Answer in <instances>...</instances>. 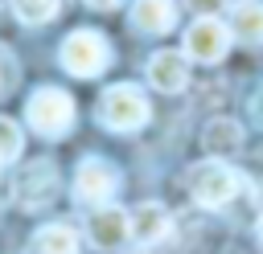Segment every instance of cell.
I'll list each match as a JSON object with an SVG mask.
<instances>
[{
	"instance_id": "obj_8",
	"label": "cell",
	"mask_w": 263,
	"mask_h": 254,
	"mask_svg": "<svg viewBox=\"0 0 263 254\" xmlns=\"http://www.w3.org/2000/svg\"><path fill=\"white\" fill-rule=\"evenodd\" d=\"M86 238L95 250H119L132 234H127V213L115 209V205H99L90 217H86Z\"/></svg>"
},
{
	"instance_id": "obj_6",
	"label": "cell",
	"mask_w": 263,
	"mask_h": 254,
	"mask_svg": "<svg viewBox=\"0 0 263 254\" xmlns=\"http://www.w3.org/2000/svg\"><path fill=\"white\" fill-rule=\"evenodd\" d=\"M12 193L21 201V209H45L58 197V168L49 160H33L29 168H21V176L12 180Z\"/></svg>"
},
{
	"instance_id": "obj_14",
	"label": "cell",
	"mask_w": 263,
	"mask_h": 254,
	"mask_svg": "<svg viewBox=\"0 0 263 254\" xmlns=\"http://www.w3.org/2000/svg\"><path fill=\"white\" fill-rule=\"evenodd\" d=\"M29 254H78V238H74L70 225L53 221V225H41V229L33 234Z\"/></svg>"
},
{
	"instance_id": "obj_16",
	"label": "cell",
	"mask_w": 263,
	"mask_h": 254,
	"mask_svg": "<svg viewBox=\"0 0 263 254\" xmlns=\"http://www.w3.org/2000/svg\"><path fill=\"white\" fill-rule=\"evenodd\" d=\"M21 127L8 119V115H0V164H12L16 156H21Z\"/></svg>"
},
{
	"instance_id": "obj_21",
	"label": "cell",
	"mask_w": 263,
	"mask_h": 254,
	"mask_svg": "<svg viewBox=\"0 0 263 254\" xmlns=\"http://www.w3.org/2000/svg\"><path fill=\"white\" fill-rule=\"evenodd\" d=\"M132 254H148V250H132Z\"/></svg>"
},
{
	"instance_id": "obj_5",
	"label": "cell",
	"mask_w": 263,
	"mask_h": 254,
	"mask_svg": "<svg viewBox=\"0 0 263 254\" xmlns=\"http://www.w3.org/2000/svg\"><path fill=\"white\" fill-rule=\"evenodd\" d=\"M115 188H119V172L107 164V160H99V156H90V160H82L78 164V172H74V197L78 201H86V205H107L111 197H115Z\"/></svg>"
},
{
	"instance_id": "obj_10",
	"label": "cell",
	"mask_w": 263,
	"mask_h": 254,
	"mask_svg": "<svg viewBox=\"0 0 263 254\" xmlns=\"http://www.w3.org/2000/svg\"><path fill=\"white\" fill-rule=\"evenodd\" d=\"M127 234H132V242H140V246L164 242V234H168V209H164V205H156V201L136 205V209H132V217H127Z\"/></svg>"
},
{
	"instance_id": "obj_11",
	"label": "cell",
	"mask_w": 263,
	"mask_h": 254,
	"mask_svg": "<svg viewBox=\"0 0 263 254\" xmlns=\"http://www.w3.org/2000/svg\"><path fill=\"white\" fill-rule=\"evenodd\" d=\"M132 25L140 33H148V37L168 33L177 25V4L173 0H136L132 4Z\"/></svg>"
},
{
	"instance_id": "obj_3",
	"label": "cell",
	"mask_w": 263,
	"mask_h": 254,
	"mask_svg": "<svg viewBox=\"0 0 263 254\" xmlns=\"http://www.w3.org/2000/svg\"><path fill=\"white\" fill-rule=\"evenodd\" d=\"M99 119L111 131H140L148 123V98H144V90L132 86V82L107 86V94L99 98Z\"/></svg>"
},
{
	"instance_id": "obj_12",
	"label": "cell",
	"mask_w": 263,
	"mask_h": 254,
	"mask_svg": "<svg viewBox=\"0 0 263 254\" xmlns=\"http://www.w3.org/2000/svg\"><path fill=\"white\" fill-rule=\"evenodd\" d=\"M201 143H205V152H210L214 160L234 156V152L242 147V127H238L234 119H210L205 131H201Z\"/></svg>"
},
{
	"instance_id": "obj_9",
	"label": "cell",
	"mask_w": 263,
	"mask_h": 254,
	"mask_svg": "<svg viewBox=\"0 0 263 254\" xmlns=\"http://www.w3.org/2000/svg\"><path fill=\"white\" fill-rule=\"evenodd\" d=\"M148 82H152L156 90H164V94L185 90V82H189V57L177 53V49L152 53V57H148Z\"/></svg>"
},
{
	"instance_id": "obj_20",
	"label": "cell",
	"mask_w": 263,
	"mask_h": 254,
	"mask_svg": "<svg viewBox=\"0 0 263 254\" xmlns=\"http://www.w3.org/2000/svg\"><path fill=\"white\" fill-rule=\"evenodd\" d=\"M255 234H259V246H263V221H259V229H255Z\"/></svg>"
},
{
	"instance_id": "obj_4",
	"label": "cell",
	"mask_w": 263,
	"mask_h": 254,
	"mask_svg": "<svg viewBox=\"0 0 263 254\" xmlns=\"http://www.w3.org/2000/svg\"><path fill=\"white\" fill-rule=\"evenodd\" d=\"M189 188H193V201L205 205V209H222L234 193H238V172L222 160H205L193 168L189 176Z\"/></svg>"
},
{
	"instance_id": "obj_17",
	"label": "cell",
	"mask_w": 263,
	"mask_h": 254,
	"mask_svg": "<svg viewBox=\"0 0 263 254\" xmlns=\"http://www.w3.org/2000/svg\"><path fill=\"white\" fill-rule=\"evenodd\" d=\"M189 4H193V8L201 12V16H210V12H214V8H222L226 0H189Z\"/></svg>"
},
{
	"instance_id": "obj_7",
	"label": "cell",
	"mask_w": 263,
	"mask_h": 254,
	"mask_svg": "<svg viewBox=\"0 0 263 254\" xmlns=\"http://www.w3.org/2000/svg\"><path fill=\"white\" fill-rule=\"evenodd\" d=\"M226 49H230V29H226L222 20L201 16V20H193V25H189V33H185V57L214 66V61H222V57H226Z\"/></svg>"
},
{
	"instance_id": "obj_15",
	"label": "cell",
	"mask_w": 263,
	"mask_h": 254,
	"mask_svg": "<svg viewBox=\"0 0 263 254\" xmlns=\"http://www.w3.org/2000/svg\"><path fill=\"white\" fill-rule=\"evenodd\" d=\"M62 0H12V12L25 20V25H45L53 12H58Z\"/></svg>"
},
{
	"instance_id": "obj_19",
	"label": "cell",
	"mask_w": 263,
	"mask_h": 254,
	"mask_svg": "<svg viewBox=\"0 0 263 254\" xmlns=\"http://www.w3.org/2000/svg\"><path fill=\"white\" fill-rule=\"evenodd\" d=\"M86 4H90V8H99V12H111V8H119L123 0H86Z\"/></svg>"
},
{
	"instance_id": "obj_2",
	"label": "cell",
	"mask_w": 263,
	"mask_h": 254,
	"mask_svg": "<svg viewBox=\"0 0 263 254\" xmlns=\"http://www.w3.org/2000/svg\"><path fill=\"white\" fill-rule=\"evenodd\" d=\"M58 61H62L74 78H95V74H103V70L111 66V45H107L103 33L78 29V33H70V37L62 41Z\"/></svg>"
},
{
	"instance_id": "obj_1",
	"label": "cell",
	"mask_w": 263,
	"mask_h": 254,
	"mask_svg": "<svg viewBox=\"0 0 263 254\" xmlns=\"http://www.w3.org/2000/svg\"><path fill=\"white\" fill-rule=\"evenodd\" d=\"M25 123L45 139H58V135H66L74 127V98L66 90H58V86H41L25 102Z\"/></svg>"
},
{
	"instance_id": "obj_18",
	"label": "cell",
	"mask_w": 263,
	"mask_h": 254,
	"mask_svg": "<svg viewBox=\"0 0 263 254\" xmlns=\"http://www.w3.org/2000/svg\"><path fill=\"white\" fill-rule=\"evenodd\" d=\"M251 115H255V123L263 127V90H255V98H251Z\"/></svg>"
},
{
	"instance_id": "obj_13",
	"label": "cell",
	"mask_w": 263,
	"mask_h": 254,
	"mask_svg": "<svg viewBox=\"0 0 263 254\" xmlns=\"http://www.w3.org/2000/svg\"><path fill=\"white\" fill-rule=\"evenodd\" d=\"M230 33L247 45L263 41V0H238L230 8Z\"/></svg>"
}]
</instances>
